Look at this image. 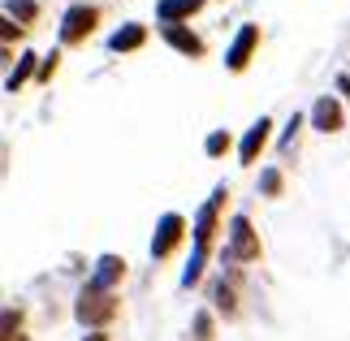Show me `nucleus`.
Returning a JSON list of instances; mask_svg holds the SVG:
<instances>
[{
    "mask_svg": "<svg viewBox=\"0 0 350 341\" xmlns=\"http://www.w3.org/2000/svg\"><path fill=\"white\" fill-rule=\"evenodd\" d=\"M113 311H117V303L109 298V290L96 285V281H91L83 290V298H78V320H83V324H100V320H109Z\"/></svg>",
    "mask_w": 350,
    "mask_h": 341,
    "instance_id": "nucleus-1",
    "label": "nucleus"
},
{
    "mask_svg": "<svg viewBox=\"0 0 350 341\" xmlns=\"http://www.w3.org/2000/svg\"><path fill=\"white\" fill-rule=\"evenodd\" d=\"M143 39H147L143 26H126V31H117V35H113V52H134V48L143 44Z\"/></svg>",
    "mask_w": 350,
    "mask_h": 341,
    "instance_id": "nucleus-9",
    "label": "nucleus"
},
{
    "mask_svg": "<svg viewBox=\"0 0 350 341\" xmlns=\"http://www.w3.org/2000/svg\"><path fill=\"white\" fill-rule=\"evenodd\" d=\"M165 39H169V44L178 48V52H186V57H199V52H204V44H199L191 31H182V26H173V22L165 26Z\"/></svg>",
    "mask_w": 350,
    "mask_h": 341,
    "instance_id": "nucleus-8",
    "label": "nucleus"
},
{
    "mask_svg": "<svg viewBox=\"0 0 350 341\" xmlns=\"http://www.w3.org/2000/svg\"><path fill=\"white\" fill-rule=\"evenodd\" d=\"M9 13H13V18H22V22H31L35 18V0H13V5H9Z\"/></svg>",
    "mask_w": 350,
    "mask_h": 341,
    "instance_id": "nucleus-13",
    "label": "nucleus"
},
{
    "mask_svg": "<svg viewBox=\"0 0 350 341\" xmlns=\"http://www.w3.org/2000/svg\"><path fill=\"white\" fill-rule=\"evenodd\" d=\"M121 272H126V268H121V259L104 255V259H100V272H96V285H104V290H109V285L121 277Z\"/></svg>",
    "mask_w": 350,
    "mask_h": 341,
    "instance_id": "nucleus-10",
    "label": "nucleus"
},
{
    "mask_svg": "<svg viewBox=\"0 0 350 341\" xmlns=\"http://www.w3.org/2000/svg\"><path fill=\"white\" fill-rule=\"evenodd\" d=\"M260 44V31L255 26H242L238 39H234V48H230V70H242V65L251 61V48Z\"/></svg>",
    "mask_w": 350,
    "mask_h": 341,
    "instance_id": "nucleus-6",
    "label": "nucleus"
},
{
    "mask_svg": "<svg viewBox=\"0 0 350 341\" xmlns=\"http://www.w3.org/2000/svg\"><path fill=\"white\" fill-rule=\"evenodd\" d=\"M221 152H230V134H225V130H217L208 139V156H221Z\"/></svg>",
    "mask_w": 350,
    "mask_h": 341,
    "instance_id": "nucleus-14",
    "label": "nucleus"
},
{
    "mask_svg": "<svg viewBox=\"0 0 350 341\" xmlns=\"http://www.w3.org/2000/svg\"><path fill=\"white\" fill-rule=\"evenodd\" d=\"M31 70H35V57H31V52H26V57L18 61V70L9 74V91H18V87L26 83V78H31Z\"/></svg>",
    "mask_w": 350,
    "mask_h": 341,
    "instance_id": "nucleus-12",
    "label": "nucleus"
},
{
    "mask_svg": "<svg viewBox=\"0 0 350 341\" xmlns=\"http://www.w3.org/2000/svg\"><path fill=\"white\" fill-rule=\"evenodd\" d=\"M208 329H212V320H208V316H199V320H195V337H199V341H208V337H212Z\"/></svg>",
    "mask_w": 350,
    "mask_h": 341,
    "instance_id": "nucleus-16",
    "label": "nucleus"
},
{
    "mask_svg": "<svg viewBox=\"0 0 350 341\" xmlns=\"http://www.w3.org/2000/svg\"><path fill=\"white\" fill-rule=\"evenodd\" d=\"M178 242H182V216H165V221H160V234H156V242H152V255L165 259L173 247H178Z\"/></svg>",
    "mask_w": 350,
    "mask_h": 341,
    "instance_id": "nucleus-5",
    "label": "nucleus"
},
{
    "mask_svg": "<svg viewBox=\"0 0 350 341\" xmlns=\"http://www.w3.org/2000/svg\"><path fill=\"white\" fill-rule=\"evenodd\" d=\"M312 121H316V130H325V134L342 130V104L333 100V95H320L316 108H312Z\"/></svg>",
    "mask_w": 350,
    "mask_h": 341,
    "instance_id": "nucleus-4",
    "label": "nucleus"
},
{
    "mask_svg": "<svg viewBox=\"0 0 350 341\" xmlns=\"http://www.w3.org/2000/svg\"><path fill=\"white\" fill-rule=\"evenodd\" d=\"M264 190H268V195H277V190H281V173H277V169L264 173Z\"/></svg>",
    "mask_w": 350,
    "mask_h": 341,
    "instance_id": "nucleus-15",
    "label": "nucleus"
},
{
    "mask_svg": "<svg viewBox=\"0 0 350 341\" xmlns=\"http://www.w3.org/2000/svg\"><path fill=\"white\" fill-rule=\"evenodd\" d=\"M199 5H204V0H165V5H160V18H165V26H169L178 13H195Z\"/></svg>",
    "mask_w": 350,
    "mask_h": 341,
    "instance_id": "nucleus-11",
    "label": "nucleus"
},
{
    "mask_svg": "<svg viewBox=\"0 0 350 341\" xmlns=\"http://www.w3.org/2000/svg\"><path fill=\"white\" fill-rule=\"evenodd\" d=\"M264 143H268V117H260V121H255V126L247 130V139H242V152H238V156H242V165H251V160L260 156V147H264Z\"/></svg>",
    "mask_w": 350,
    "mask_h": 341,
    "instance_id": "nucleus-7",
    "label": "nucleus"
},
{
    "mask_svg": "<svg viewBox=\"0 0 350 341\" xmlns=\"http://www.w3.org/2000/svg\"><path fill=\"white\" fill-rule=\"evenodd\" d=\"M230 255L234 259H255L260 255V238L251 234L247 216H234V225H230Z\"/></svg>",
    "mask_w": 350,
    "mask_h": 341,
    "instance_id": "nucleus-2",
    "label": "nucleus"
},
{
    "mask_svg": "<svg viewBox=\"0 0 350 341\" xmlns=\"http://www.w3.org/2000/svg\"><path fill=\"white\" fill-rule=\"evenodd\" d=\"M91 26H96V9H91V5H74L70 13H65L61 39H65V44H78V39H83Z\"/></svg>",
    "mask_w": 350,
    "mask_h": 341,
    "instance_id": "nucleus-3",
    "label": "nucleus"
}]
</instances>
